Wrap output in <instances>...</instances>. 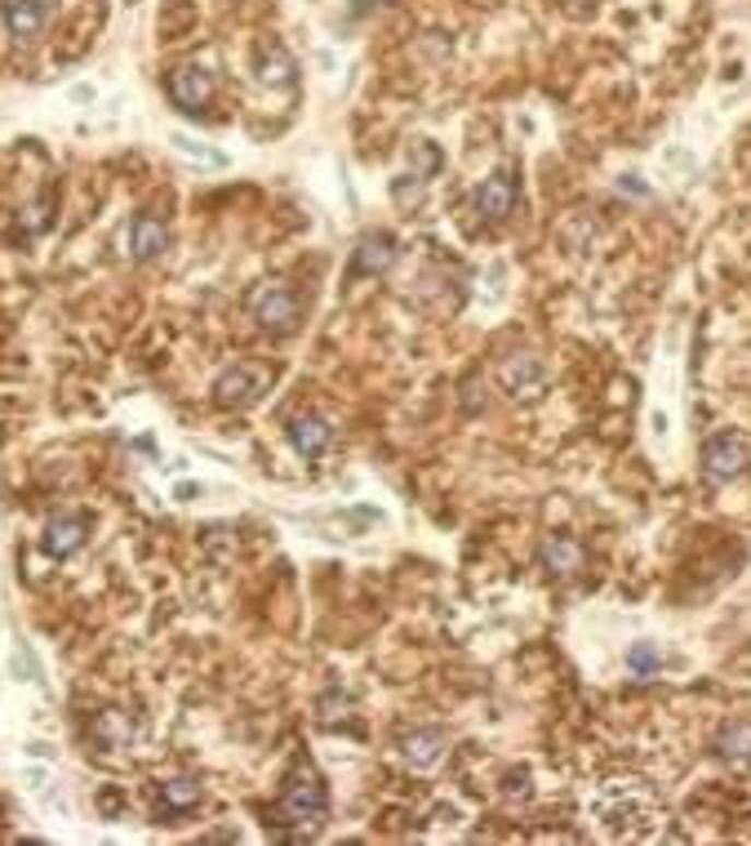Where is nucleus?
I'll list each match as a JSON object with an SVG mask.
<instances>
[{
	"instance_id": "nucleus-1",
	"label": "nucleus",
	"mask_w": 751,
	"mask_h": 846,
	"mask_svg": "<svg viewBox=\"0 0 751 846\" xmlns=\"http://www.w3.org/2000/svg\"><path fill=\"white\" fill-rule=\"evenodd\" d=\"M281 824H290V828H298V833H312V828H320L325 824V815H329V798H325V785L312 775V770H298L290 785H285V798H281Z\"/></svg>"
},
{
	"instance_id": "nucleus-2",
	"label": "nucleus",
	"mask_w": 751,
	"mask_h": 846,
	"mask_svg": "<svg viewBox=\"0 0 751 846\" xmlns=\"http://www.w3.org/2000/svg\"><path fill=\"white\" fill-rule=\"evenodd\" d=\"M249 312H254V321L262 325V331H271V335H290L294 325H298V316H303V303H298V294L285 290V286H262V290L249 299Z\"/></svg>"
},
{
	"instance_id": "nucleus-3",
	"label": "nucleus",
	"mask_w": 751,
	"mask_h": 846,
	"mask_svg": "<svg viewBox=\"0 0 751 846\" xmlns=\"http://www.w3.org/2000/svg\"><path fill=\"white\" fill-rule=\"evenodd\" d=\"M262 397V374L249 370V366H227L219 379H214V402L223 410H245Z\"/></svg>"
},
{
	"instance_id": "nucleus-4",
	"label": "nucleus",
	"mask_w": 751,
	"mask_h": 846,
	"mask_svg": "<svg viewBox=\"0 0 751 846\" xmlns=\"http://www.w3.org/2000/svg\"><path fill=\"white\" fill-rule=\"evenodd\" d=\"M742 464H747V450H742V441L734 432H716L703 445V477L716 482V486L720 482H734L742 473Z\"/></svg>"
},
{
	"instance_id": "nucleus-5",
	"label": "nucleus",
	"mask_w": 751,
	"mask_h": 846,
	"mask_svg": "<svg viewBox=\"0 0 751 846\" xmlns=\"http://www.w3.org/2000/svg\"><path fill=\"white\" fill-rule=\"evenodd\" d=\"M214 94V77L204 68H178L169 72V98L183 107V112H200Z\"/></svg>"
},
{
	"instance_id": "nucleus-6",
	"label": "nucleus",
	"mask_w": 751,
	"mask_h": 846,
	"mask_svg": "<svg viewBox=\"0 0 751 846\" xmlns=\"http://www.w3.org/2000/svg\"><path fill=\"white\" fill-rule=\"evenodd\" d=\"M391 264H396V241L383 236V232H374V236H365V241L356 245L348 277H352V281H356V277H378V273H387Z\"/></svg>"
},
{
	"instance_id": "nucleus-7",
	"label": "nucleus",
	"mask_w": 751,
	"mask_h": 846,
	"mask_svg": "<svg viewBox=\"0 0 751 846\" xmlns=\"http://www.w3.org/2000/svg\"><path fill=\"white\" fill-rule=\"evenodd\" d=\"M165 245H169V228L161 219L139 215V219L129 223V254L139 258V264H152L156 254H165Z\"/></svg>"
},
{
	"instance_id": "nucleus-8",
	"label": "nucleus",
	"mask_w": 751,
	"mask_h": 846,
	"mask_svg": "<svg viewBox=\"0 0 751 846\" xmlns=\"http://www.w3.org/2000/svg\"><path fill=\"white\" fill-rule=\"evenodd\" d=\"M90 540V522L85 517H58V522L45 526V553L49 557H72L81 553Z\"/></svg>"
},
{
	"instance_id": "nucleus-9",
	"label": "nucleus",
	"mask_w": 751,
	"mask_h": 846,
	"mask_svg": "<svg viewBox=\"0 0 751 846\" xmlns=\"http://www.w3.org/2000/svg\"><path fill=\"white\" fill-rule=\"evenodd\" d=\"M476 210L485 219H507L516 210V178L512 174H494L476 187Z\"/></svg>"
},
{
	"instance_id": "nucleus-10",
	"label": "nucleus",
	"mask_w": 751,
	"mask_h": 846,
	"mask_svg": "<svg viewBox=\"0 0 751 846\" xmlns=\"http://www.w3.org/2000/svg\"><path fill=\"white\" fill-rule=\"evenodd\" d=\"M290 441H294V450L303 454V460H320V454L329 450V441H333V428L320 415H298L290 424Z\"/></svg>"
},
{
	"instance_id": "nucleus-11",
	"label": "nucleus",
	"mask_w": 751,
	"mask_h": 846,
	"mask_svg": "<svg viewBox=\"0 0 751 846\" xmlns=\"http://www.w3.org/2000/svg\"><path fill=\"white\" fill-rule=\"evenodd\" d=\"M5 27L19 40H32L45 27V5L40 0H5Z\"/></svg>"
},
{
	"instance_id": "nucleus-12",
	"label": "nucleus",
	"mask_w": 751,
	"mask_h": 846,
	"mask_svg": "<svg viewBox=\"0 0 751 846\" xmlns=\"http://www.w3.org/2000/svg\"><path fill=\"white\" fill-rule=\"evenodd\" d=\"M716 753H720V762H729L734 770L751 766V722H734V727H725V731L716 735Z\"/></svg>"
},
{
	"instance_id": "nucleus-13",
	"label": "nucleus",
	"mask_w": 751,
	"mask_h": 846,
	"mask_svg": "<svg viewBox=\"0 0 751 846\" xmlns=\"http://www.w3.org/2000/svg\"><path fill=\"white\" fill-rule=\"evenodd\" d=\"M503 383H507V393H538V387H542V366L533 361V357H507L503 361Z\"/></svg>"
},
{
	"instance_id": "nucleus-14",
	"label": "nucleus",
	"mask_w": 751,
	"mask_h": 846,
	"mask_svg": "<svg viewBox=\"0 0 751 846\" xmlns=\"http://www.w3.org/2000/svg\"><path fill=\"white\" fill-rule=\"evenodd\" d=\"M542 566H548L552 575H578L583 570V544H574L565 535L548 540L542 544Z\"/></svg>"
},
{
	"instance_id": "nucleus-15",
	"label": "nucleus",
	"mask_w": 751,
	"mask_h": 846,
	"mask_svg": "<svg viewBox=\"0 0 751 846\" xmlns=\"http://www.w3.org/2000/svg\"><path fill=\"white\" fill-rule=\"evenodd\" d=\"M191 807H200V779H187V775L165 779V785H161V811L165 815H183Z\"/></svg>"
},
{
	"instance_id": "nucleus-16",
	"label": "nucleus",
	"mask_w": 751,
	"mask_h": 846,
	"mask_svg": "<svg viewBox=\"0 0 751 846\" xmlns=\"http://www.w3.org/2000/svg\"><path fill=\"white\" fill-rule=\"evenodd\" d=\"M94 740H98V749L116 753V749H125V744L133 740V727H129L125 712L107 708V712H98V722H94Z\"/></svg>"
},
{
	"instance_id": "nucleus-17",
	"label": "nucleus",
	"mask_w": 751,
	"mask_h": 846,
	"mask_svg": "<svg viewBox=\"0 0 751 846\" xmlns=\"http://www.w3.org/2000/svg\"><path fill=\"white\" fill-rule=\"evenodd\" d=\"M441 749H445V735H441V731H419V735H409V740H404V757L414 762V766L441 762Z\"/></svg>"
},
{
	"instance_id": "nucleus-18",
	"label": "nucleus",
	"mask_w": 751,
	"mask_h": 846,
	"mask_svg": "<svg viewBox=\"0 0 751 846\" xmlns=\"http://www.w3.org/2000/svg\"><path fill=\"white\" fill-rule=\"evenodd\" d=\"M658 660H662V656H658V650H654L649 641H641V646H632V656H627V664H632L636 673H649V669H654Z\"/></svg>"
}]
</instances>
